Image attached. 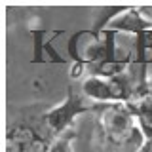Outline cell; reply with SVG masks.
I'll return each instance as SVG.
<instances>
[{
	"label": "cell",
	"instance_id": "6da1fadb",
	"mask_svg": "<svg viewBox=\"0 0 152 152\" xmlns=\"http://www.w3.org/2000/svg\"><path fill=\"white\" fill-rule=\"evenodd\" d=\"M99 127L104 145L126 152H139L146 142L129 107L124 103H97Z\"/></svg>",
	"mask_w": 152,
	"mask_h": 152
},
{
	"label": "cell",
	"instance_id": "5b68a950",
	"mask_svg": "<svg viewBox=\"0 0 152 152\" xmlns=\"http://www.w3.org/2000/svg\"><path fill=\"white\" fill-rule=\"evenodd\" d=\"M82 93L93 103H112V93L107 78L88 76L82 82Z\"/></svg>",
	"mask_w": 152,
	"mask_h": 152
},
{
	"label": "cell",
	"instance_id": "277c9868",
	"mask_svg": "<svg viewBox=\"0 0 152 152\" xmlns=\"http://www.w3.org/2000/svg\"><path fill=\"white\" fill-rule=\"evenodd\" d=\"M150 28H152V21L142 15L141 8H127L120 17H116L110 25H108V31L129 32L133 36H139L141 32L150 31Z\"/></svg>",
	"mask_w": 152,
	"mask_h": 152
},
{
	"label": "cell",
	"instance_id": "8992f818",
	"mask_svg": "<svg viewBox=\"0 0 152 152\" xmlns=\"http://www.w3.org/2000/svg\"><path fill=\"white\" fill-rule=\"evenodd\" d=\"M76 137V131L70 127L65 133H61L59 137H55L53 141L50 142V148L48 152H72V141Z\"/></svg>",
	"mask_w": 152,
	"mask_h": 152
},
{
	"label": "cell",
	"instance_id": "3957f363",
	"mask_svg": "<svg viewBox=\"0 0 152 152\" xmlns=\"http://www.w3.org/2000/svg\"><path fill=\"white\" fill-rule=\"evenodd\" d=\"M50 145L31 127L12 126L6 133V152H48Z\"/></svg>",
	"mask_w": 152,
	"mask_h": 152
},
{
	"label": "cell",
	"instance_id": "7a4b0ae2",
	"mask_svg": "<svg viewBox=\"0 0 152 152\" xmlns=\"http://www.w3.org/2000/svg\"><path fill=\"white\" fill-rule=\"evenodd\" d=\"M84 97H86L84 93H80L76 88L69 86V88H66V97L63 99V103L55 104V107H51L50 110L44 112L42 120H44L48 129L53 133L55 137H59L61 133L70 129L72 122L80 114L97 110V103H89V101H86Z\"/></svg>",
	"mask_w": 152,
	"mask_h": 152
},
{
	"label": "cell",
	"instance_id": "ba28073f",
	"mask_svg": "<svg viewBox=\"0 0 152 152\" xmlns=\"http://www.w3.org/2000/svg\"><path fill=\"white\" fill-rule=\"evenodd\" d=\"M139 152H152V141H146L145 145H142V148Z\"/></svg>",
	"mask_w": 152,
	"mask_h": 152
},
{
	"label": "cell",
	"instance_id": "52a82bcc",
	"mask_svg": "<svg viewBox=\"0 0 152 152\" xmlns=\"http://www.w3.org/2000/svg\"><path fill=\"white\" fill-rule=\"evenodd\" d=\"M32 40H34V55H32V63H44V57H42V48H44V36L46 31L44 28H32L31 31Z\"/></svg>",
	"mask_w": 152,
	"mask_h": 152
}]
</instances>
